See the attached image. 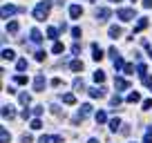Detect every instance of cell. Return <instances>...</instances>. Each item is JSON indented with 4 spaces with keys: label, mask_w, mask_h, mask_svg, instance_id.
<instances>
[{
    "label": "cell",
    "mask_w": 152,
    "mask_h": 143,
    "mask_svg": "<svg viewBox=\"0 0 152 143\" xmlns=\"http://www.w3.org/2000/svg\"><path fill=\"white\" fill-rule=\"evenodd\" d=\"M16 11H20V9H16L14 5H5V7H2V20H7L11 14H16Z\"/></svg>",
    "instance_id": "obj_4"
},
{
    "label": "cell",
    "mask_w": 152,
    "mask_h": 143,
    "mask_svg": "<svg viewBox=\"0 0 152 143\" xmlns=\"http://www.w3.org/2000/svg\"><path fill=\"white\" fill-rule=\"evenodd\" d=\"M72 54H81V45H78V43H76L74 47H72Z\"/></svg>",
    "instance_id": "obj_38"
},
{
    "label": "cell",
    "mask_w": 152,
    "mask_h": 143,
    "mask_svg": "<svg viewBox=\"0 0 152 143\" xmlns=\"http://www.w3.org/2000/svg\"><path fill=\"white\" fill-rule=\"evenodd\" d=\"M114 69H125V63H123V58L121 56H119V58H114Z\"/></svg>",
    "instance_id": "obj_18"
},
{
    "label": "cell",
    "mask_w": 152,
    "mask_h": 143,
    "mask_svg": "<svg viewBox=\"0 0 152 143\" xmlns=\"http://www.w3.org/2000/svg\"><path fill=\"white\" fill-rule=\"evenodd\" d=\"M38 143H51V136H41V139H38Z\"/></svg>",
    "instance_id": "obj_39"
},
{
    "label": "cell",
    "mask_w": 152,
    "mask_h": 143,
    "mask_svg": "<svg viewBox=\"0 0 152 143\" xmlns=\"http://www.w3.org/2000/svg\"><path fill=\"white\" fill-rule=\"evenodd\" d=\"M18 98H20V103H22V105H29V103H31V96H29L27 92H22V94H20Z\"/></svg>",
    "instance_id": "obj_19"
},
{
    "label": "cell",
    "mask_w": 152,
    "mask_h": 143,
    "mask_svg": "<svg viewBox=\"0 0 152 143\" xmlns=\"http://www.w3.org/2000/svg\"><path fill=\"white\" fill-rule=\"evenodd\" d=\"M143 7H145V9H152V0H143Z\"/></svg>",
    "instance_id": "obj_42"
},
{
    "label": "cell",
    "mask_w": 152,
    "mask_h": 143,
    "mask_svg": "<svg viewBox=\"0 0 152 143\" xmlns=\"http://www.w3.org/2000/svg\"><path fill=\"white\" fill-rule=\"evenodd\" d=\"M150 134H152V125H150Z\"/></svg>",
    "instance_id": "obj_49"
},
{
    "label": "cell",
    "mask_w": 152,
    "mask_h": 143,
    "mask_svg": "<svg viewBox=\"0 0 152 143\" xmlns=\"http://www.w3.org/2000/svg\"><path fill=\"white\" fill-rule=\"evenodd\" d=\"M145 27H148V18H141V20L134 25V31H132V34H139V31H143Z\"/></svg>",
    "instance_id": "obj_9"
},
{
    "label": "cell",
    "mask_w": 152,
    "mask_h": 143,
    "mask_svg": "<svg viewBox=\"0 0 152 143\" xmlns=\"http://www.w3.org/2000/svg\"><path fill=\"white\" fill-rule=\"evenodd\" d=\"M107 34H110V38H119V36H123V29L121 27H110Z\"/></svg>",
    "instance_id": "obj_11"
},
{
    "label": "cell",
    "mask_w": 152,
    "mask_h": 143,
    "mask_svg": "<svg viewBox=\"0 0 152 143\" xmlns=\"http://www.w3.org/2000/svg\"><path fill=\"white\" fill-rule=\"evenodd\" d=\"M16 67H18V72L27 69V61H25V58H20V61H18V65H16Z\"/></svg>",
    "instance_id": "obj_29"
},
{
    "label": "cell",
    "mask_w": 152,
    "mask_h": 143,
    "mask_svg": "<svg viewBox=\"0 0 152 143\" xmlns=\"http://www.w3.org/2000/svg\"><path fill=\"white\" fill-rule=\"evenodd\" d=\"M36 61H45V51H38V54H36Z\"/></svg>",
    "instance_id": "obj_40"
},
{
    "label": "cell",
    "mask_w": 152,
    "mask_h": 143,
    "mask_svg": "<svg viewBox=\"0 0 152 143\" xmlns=\"http://www.w3.org/2000/svg\"><path fill=\"white\" fill-rule=\"evenodd\" d=\"M51 51H54V54H63V45H61V43H54Z\"/></svg>",
    "instance_id": "obj_28"
},
{
    "label": "cell",
    "mask_w": 152,
    "mask_h": 143,
    "mask_svg": "<svg viewBox=\"0 0 152 143\" xmlns=\"http://www.w3.org/2000/svg\"><path fill=\"white\" fill-rule=\"evenodd\" d=\"M29 36H31V43H34V45H38V43L43 40V34H41L38 29H31V31H29Z\"/></svg>",
    "instance_id": "obj_8"
},
{
    "label": "cell",
    "mask_w": 152,
    "mask_h": 143,
    "mask_svg": "<svg viewBox=\"0 0 152 143\" xmlns=\"http://www.w3.org/2000/svg\"><path fill=\"white\" fill-rule=\"evenodd\" d=\"M117 16L121 20H132V18H134V9H119Z\"/></svg>",
    "instance_id": "obj_2"
},
{
    "label": "cell",
    "mask_w": 152,
    "mask_h": 143,
    "mask_svg": "<svg viewBox=\"0 0 152 143\" xmlns=\"http://www.w3.org/2000/svg\"><path fill=\"white\" fill-rule=\"evenodd\" d=\"M92 2H96V0H92Z\"/></svg>",
    "instance_id": "obj_50"
},
{
    "label": "cell",
    "mask_w": 152,
    "mask_h": 143,
    "mask_svg": "<svg viewBox=\"0 0 152 143\" xmlns=\"http://www.w3.org/2000/svg\"><path fill=\"white\" fill-rule=\"evenodd\" d=\"M90 96L92 98H103V96H105V87H92Z\"/></svg>",
    "instance_id": "obj_5"
},
{
    "label": "cell",
    "mask_w": 152,
    "mask_h": 143,
    "mask_svg": "<svg viewBox=\"0 0 152 143\" xmlns=\"http://www.w3.org/2000/svg\"><path fill=\"white\" fill-rule=\"evenodd\" d=\"M2 58H5V61H14V58H16V54H14L11 49H5V51H2Z\"/></svg>",
    "instance_id": "obj_21"
},
{
    "label": "cell",
    "mask_w": 152,
    "mask_h": 143,
    "mask_svg": "<svg viewBox=\"0 0 152 143\" xmlns=\"http://www.w3.org/2000/svg\"><path fill=\"white\" fill-rule=\"evenodd\" d=\"M69 67H72L74 72H81V69H83V63H81V61H72V65H69Z\"/></svg>",
    "instance_id": "obj_22"
},
{
    "label": "cell",
    "mask_w": 152,
    "mask_h": 143,
    "mask_svg": "<svg viewBox=\"0 0 152 143\" xmlns=\"http://www.w3.org/2000/svg\"><path fill=\"white\" fill-rule=\"evenodd\" d=\"M49 9H51V2H49V0L38 2V7L34 9V18H36V20H45L47 16H49Z\"/></svg>",
    "instance_id": "obj_1"
},
{
    "label": "cell",
    "mask_w": 152,
    "mask_h": 143,
    "mask_svg": "<svg viewBox=\"0 0 152 143\" xmlns=\"http://www.w3.org/2000/svg\"><path fill=\"white\" fill-rule=\"evenodd\" d=\"M43 87H45V76H36L34 78V90L36 92H43Z\"/></svg>",
    "instance_id": "obj_7"
},
{
    "label": "cell",
    "mask_w": 152,
    "mask_h": 143,
    "mask_svg": "<svg viewBox=\"0 0 152 143\" xmlns=\"http://www.w3.org/2000/svg\"><path fill=\"white\" fill-rule=\"evenodd\" d=\"M94 81H96V83H103V81H105V72L96 69V72H94Z\"/></svg>",
    "instance_id": "obj_17"
},
{
    "label": "cell",
    "mask_w": 152,
    "mask_h": 143,
    "mask_svg": "<svg viewBox=\"0 0 152 143\" xmlns=\"http://www.w3.org/2000/svg\"><path fill=\"white\" fill-rule=\"evenodd\" d=\"M43 112H45V110H43V107H34V114H36V116H41Z\"/></svg>",
    "instance_id": "obj_41"
},
{
    "label": "cell",
    "mask_w": 152,
    "mask_h": 143,
    "mask_svg": "<svg viewBox=\"0 0 152 143\" xmlns=\"http://www.w3.org/2000/svg\"><path fill=\"white\" fill-rule=\"evenodd\" d=\"M114 85H117V90H127L130 83H127L125 78H114Z\"/></svg>",
    "instance_id": "obj_10"
},
{
    "label": "cell",
    "mask_w": 152,
    "mask_h": 143,
    "mask_svg": "<svg viewBox=\"0 0 152 143\" xmlns=\"http://www.w3.org/2000/svg\"><path fill=\"white\" fill-rule=\"evenodd\" d=\"M7 31H9V34H16V31H18V22H9V25H7Z\"/></svg>",
    "instance_id": "obj_24"
},
{
    "label": "cell",
    "mask_w": 152,
    "mask_h": 143,
    "mask_svg": "<svg viewBox=\"0 0 152 143\" xmlns=\"http://www.w3.org/2000/svg\"><path fill=\"white\" fill-rule=\"evenodd\" d=\"M112 107H117V105H121V96H112Z\"/></svg>",
    "instance_id": "obj_34"
},
{
    "label": "cell",
    "mask_w": 152,
    "mask_h": 143,
    "mask_svg": "<svg viewBox=\"0 0 152 143\" xmlns=\"http://www.w3.org/2000/svg\"><path fill=\"white\" fill-rule=\"evenodd\" d=\"M123 72H125V74H132V72H134V67H132V65H125V69H123Z\"/></svg>",
    "instance_id": "obj_44"
},
{
    "label": "cell",
    "mask_w": 152,
    "mask_h": 143,
    "mask_svg": "<svg viewBox=\"0 0 152 143\" xmlns=\"http://www.w3.org/2000/svg\"><path fill=\"white\" fill-rule=\"evenodd\" d=\"M81 14H83V9H81L78 5H72V7H69V16H72V18H78Z\"/></svg>",
    "instance_id": "obj_12"
},
{
    "label": "cell",
    "mask_w": 152,
    "mask_h": 143,
    "mask_svg": "<svg viewBox=\"0 0 152 143\" xmlns=\"http://www.w3.org/2000/svg\"><path fill=\"white\" fill-rule=\"evenodd\" d=\"M90 112H92V105H83L81 107V114H83V116H87Z\"/></svg>",
    "instance_id": "obj_31"
},
{
    "label": "cell",
    "mask_w": 152,
    "mask_h": 143,
    "mask_svg": "<svg viewBox=\"0 0 152 143\" xmlns=\"http://www.w3.org/2000/svg\"><path fill=\"white\" fill-rule=\"evenodd\" d=\"M107 121V114L105 112H96V123H105Z\"/></svg>",
    "instance_id": "obj_23"
},
{
    "label": "cell",
    "mask_w": 152,
    "mask_h": 143,
    "mask_svg": "<svg viewBox=\"0 0 152 143\" xmlns=\"http://www.w3.org/2000/svg\"><path fill=\"white\" fill-rule=\"evenodd\" d=\"M143 143H152V134H150V132L145 134V139H143Z\"/></svg>",
    "instance_id": "obj_45"
},
{
    "label": "cell",
    "mask_w": 152,
    "mask_h": 143,
    "mask_svg": "<svg viewBox=\"0 0 152 143\" xmlns=\"http://www.w3.org/2000/svg\"><path fill=\"white\" fill-rule=\"evenodd\" d=\"M34 139H31V134H22V143H31Z\"/></svg>",
    "instance_id": "obj_37"
},
{
    "label": "cell",
    "mask_w": 152,
    "mask_h": 143,
    "mask_svg": "<svg viewBox=\"0 0 152 143\" xmlns=\"http://www.w3.org/2000/svg\"><path fill=\"white\" fill-rule=\"evenodd\" d=\"M14 81L18 83V85H27V76H22V74H18V76H16Z\"/></svg>",
    "instance_id": "obj_26"
},
{
    "label": "cell",
    "mask_w": 152,
    "mask_h": 143,
    "mask_svg": "<svg viewBox=\"0 0 152 143\" xmlns=\"http://www.w3.org/2000/svg\"><path fill=\"white\" fill-rule=\"evenodd\" d=\"M47 36H49V38H58V29H56V27H49V29H47Z\"/></svg>",
    "instance_id": "obj_25"
},
{
    "label": "cell",
    "mask_w": 152,
    "mask_h": 143,
    "mask_svg": "<svg viewBox=\"0 0 152 143\" xmlns=\"http://www.w3.org/2000/svg\"><path fill=\"white\" fill-rule=\"evenodd\" d=\"M119 128H121V121H119V118H112V121H110V130H112V132H117Z\"/></svg>",
    "instance_id": "obj_20"
},
{
    "label": "cell",
    "mask_w": 152,
    "mask_h": 143,
    "mask_svg": "<svg viewBox=\"0 0 152 143\" xmlns=\"http://www.w3.org/2000/svg\"><path fill=\"white\" fill-rule=\"evenodd\" d=\"M148 54H150V58H152V47H148Z\"/></svg>",
    "instance_id": "obj_47"
},
{
    "label": "cell",
    "mask_w": 152,
    "mask_h": 143,
    "mask_svg": "<svg viewBox=\"0 0 152 143\" xmlns=\"http://www.w3.org/2000/svg\"><path fill=\"white\" fill-rule=\"evenodd\" d=\"M110 16H112V11L105 9V7H103V9H96V20H98V22H105Z\"/></svg>",
    "instance_id": "obj_3"
},
{
    "label": "cell",
    "mask_w": 152,
    "mask_h": 143,
    "mask_svg": "<svg viewBox=\"0 0 152 143\" xmlns=\"http://www.w3.org/2000/svg\"><path fill=\"white\" fill-rule=\"evenodd\" d=\"M143 85L152 87V76H148V74H145V76H143Z\"/></svg>",
    "instance_id": "obj_35"
},
{
    "label": "cell",
    "mask_w": 152,
    "mask_h": 143,
    "mask_svg": "<svg viewBox=\"0 0 152 143\" xmlns=\"http://www.w3.org/2000/svg\"><path fill=\"white\" fill-rule=\"evenodd\" d=\"M132 2H137V0H132Z\"/></svg>",
    "instance_id": "obj_51"
},
{
    "label": "cell",
    "mask_w": 152,
    "mask_h": 143,
    "mask_svg": "<svg viewBox=\"0 0 152 143\" xmlns=\"http://www.w3.org/2000/svg\"><path fill=\"white\" fill-rule=\"evenodd\" d=\"M92 54H94V56H92L94 61H101V58H103V49L96 45V43H92Z\"/></svg>",
    "instance_id": "obj_6"
},
{
    "label": "cell",
    "mask_w": 152,
    "mask_h": 143,
    "mask_svg": "<svg viewBox=\"0 0 152 143\" xmlns=\"http://www.w3.org/2000/svg\"><path fill=\"white\" fill-rule=\"evenodd\" d=\"M137 72H139V74H143V76H145V63H139V65H137Z\"/></svg>",
    "instance_id": "obj_33"
},
{
    "label": "cell",
    "mask_w": 152,
    "mask_h": 143,
    "mask_svg": "<svg viewBox=\"0 0 152 143\" xmlns=\"http://www.w3.org/2000/svg\"><path fill=\"white\" fill-rule=\"evenodd\" d=\"M139 101H141V94L139 92H130L127 94V103H139Z\"/></svg>",
    "instance_id": "obj_15"
},
{
    "label": "cell",
    "mask_w": 152,
    "mask_h": 143,
    "mask_svg": "<svg viewBox=\"0 0 152 143\" xmlns=\"http://www.w3.org/2000/svg\"><path fill=\"white\" fill-rule=\"evenodd\" d=\"M110 2H121V0H110Z\"/></svg>",
    "instance_id": "obj_48"
},
{
    "label": "cell",
    "mask_w": 152,
    "mask_h": 143,
    "mask_svg": "<svg viewBox=\"0 0 152 143\" xmlns=\"http://www.w3.org/2000/svg\"><path fill=\"white\" fill-rule=\"evenodd\" d=\"M43 128V123L38 121V118H34V121H31V130H41Z\"/></svg>",
    "instance_id": "obj_30"
},
{
    "label": "cell",
    "mask_w": 152,
    "mask_h": 143,
    "mask_svg": "<svg viewBox=\"0 0 152 143\" xmlns=\"http://www.w3.org/2000/svg\"><path fill=\"white\" fill-rule=\"evenodd\" d=\"M61 83H63L61 78H54V81H51V85H54V87H61Z\"/></svg>",
    "instance_id": "obj_43"
},
{
    "label": "cell",
    "mask_w": 152,
    "mask_h": 143,
    "mask_svg": "<svg viewBox=\"0 0 152 143\" xmlns=\"http://www.w3.org/2000/svg\"><path fill=\"white\" fill-rule=\"evenodd\" d=\"M2 116H5V118H14V107L5 105V107H2Z\"/></svg>",
    "instance_id": "obj_14"
},
{
    "label": "cell",
    "mask_w": 152,
    "mask_h": 143,
    "mask_svg": "<svg viewBox=\"0 0 152 143\" xmlns=\"http://www.w3.org/2000/svg\"><path fill=\"white\" fill-rule=\"evenodd\" d=\"M81 34H83L81 27H74V29H72V36H74V38H81Z\"/></svg>",
    "instance_id": "obj_32"
},
{
    "label": "cell",
    "mask_w": 152,
    "mask_h": 143,
    "mask_svg": "<svg viewBox=\"0 0 152 143\" xmlns=\"http://www.w3.org/2000/svg\"><path fill=\"white\" fill-rule=\"evenodd\" d=\"M143 110H152V101L148 98V101H143Z\"/></svg>",
    "instance_id": "obj_36"
},
{
    "label": "cell",
    "mask_w": 152,
    "mask_h": 143,
    "mask_svg": "<svg viewBox=\"0 0 152 143\" xmlns=\"http://www.w3.org/2000/svg\"><path fill=\"white\" fill-rule=\"evenodd\" d=\"M90 143H98V139H90Z\"/></svg>",
    "instance_id": "obj_46"
},
{
    "label": "cell",
    "mask_w": 152,
    "mask_h": 143,
    "mask_svg": "<svg viewBox=\"0 0 152 143\" xmlns=\"http://www.w3.org/2000/svg\"><path fill=\"white\" fill-rule=\"evenodd\" d=\"M63 103H65V105H74L76 96H74V94H65V96H63Z\"/></svg>",
    "instance_id": "obj_16"
},
{
    "label": "cell",
    "mask_w": 152,
    "mask_h": 143,
    "mask_svg": "<svg viewBox=\"0 0 152 143\" xmlns=\"http://www.w3.org/2000/svg\"><path fill=\"white\" fill-rule=\"evenodd\" d=\"M74 90L76 92H83V90H85V81H83V78H74Z\"/></svg>",
    "instance_id": "obj_13"
},
{
    "label": "cell",
    "mask_w": 152,
    "mask_h": 143,
    "mask_svg": "<svg viewBox=\"0 0 152 143\" xmlns=\"http://www.w3.org/2000/svg\"><path fill=\"white\" fill-rule=\"evenodd\" d=\"M0 141H2V143H9V132H7V130L0 132Z\"/></svg>",
    "instance_id": "obj_27"
}]
</instances>
